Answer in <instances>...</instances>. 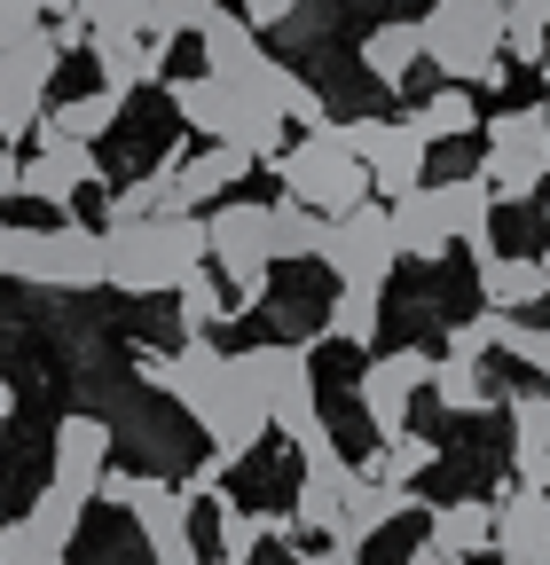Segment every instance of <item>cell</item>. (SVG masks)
<instances>
[{"label": "cell", "mask_w": 550, "mask_h": 565, "mask_svg": "<svg viewBox=\"0 0 550 565\" xmlns=\"http://www.w3.org/2000/svg\"><path fill=\"white\" fill-rule=\"evenodd\" d=\"M87 55H95V71H103V87H110V95H134V87L166 79V47L134 32V0H126L110 24L87 32Z\"/></svg>", "instance_id": "12"}, {"label": "cell", "mask_w": 550, "mask_h": 565, "mask_svg": "<svg viewBox=\"0 0 550 565\" xmlns=\"http://www.w3.org/2000/svg\"><path fill=\"white\" fill-rule=\"evenodd\" d=\"M441 463V448L425 440V433H393L378 456H370V471L362 479H385V487H409V479H417V471H433Z\"/></svg>", "instance_id": "34"}, {"label": "cell", "mask_w": 550, "mask_h": 565, "mask_svg": "<svg viewBox=\"0 0 550 565\" xmlns=\"http://www.w3.org/2000/svg\"><path fill=\"white\" fill-rule=\"evenodd\" d=\"M504 63H550V0H504Z\"/></svg>", "instance_id": "28"}, {"label": "cell", "mask_w": 550, "mask_h": 565, "mask_svg": "<svg viewBox=\"0 0 550 565\" xmlns=\"http://www.w3.org/2000/svg\"><path fill=\"white\" fill-rule=\"evenodd\" d=\"M134 377L142 385H158L166 401H181V416L197 424L204 408H213V393H221V377H229V353L213 345V338H181V353H134Z\"/></svg>", "instance_id": "11"}, {"label": "cell", "mask_w": 550, "mask_h": 565, "mask_svg": "<svg viewBox=\"0 0 550 565\" xmlns=\"http://www.w3.org/2000/svg\"><path fill=\"white\" fill-rule=\"evenodd\" d=\"M275 173H284V196L307 204L315 221H347L355 204H370V173L355 166V150H347L338 126H315L307 141H292V150L275 158Z\"/></svg>", "instance_id": "3"}, {"label": "cell", "mask_w": 550, "mask_h": 565, "mask_svg": "<svg viewBox=\"0 0 550 565\" xmlns=\"http://www.w3.org/2000/svg\"><path fill=\"white\" fill-rule=\"evenodd\" d=\"M425 63L448 87H504V0H433L417 17Z\"/></svg>", "instance_id": "2"}, {"label": "cell", "mask_w": 550, "mask_h": 565, "mask_svg": "<svg viewBox=\"0 0 550 565\" xmlns=\"http://www.w3.org/2000/svg\"><path fill=\"white\" fill-rule=\"evenodd\" d=\"M0 565H63V550H47L24 519H9L0 526Z\"/></svg>", "instance_id": "39"}, {"label": "cell", "mask_w": 550, "mask_h": 565, "mask_svg": "<svg viewBox=\"0 0 550 565\" xmlns=\"http://www.w3.org/2000/svg\"><path fill=\"white\" fill-rule=\"evenodd\" d=\"M378 322H385V291H338L322 307V338L338 345H378Z\"/></svg>", "instance_id": "31"}, {"label": "cell", "mask_w": 550, "mask_h": 565, "mask_svg": "<svg viewBox=\"0 0 550 565\" xmlns=\"http://www.w3.org/2000/svg\"><path fill=\"white\" fill-rule=\"evenodd\" d=\"M173 110H181L189 134H204V150H213V141H229V87H221V79H204V71L173 79Z\"/></svg>", "instance_id": "27"}, {"label": "cell", "mask_w": 550, "mask_h": 565, "mask_svg": "<svg viewBox=\"0 0 550 565\" xmlns=\"http://www.w3.org/2000/svg\"><path fill=\"white\" fill-rule=\"evenodd\" d=\"M55 40H47V24L32 32V40H17V47H0V150H17L24 134H40V118H47V79H55Z\"/></svg>", "instance_id": "9"}, {"label": "cell", "mask_w": 550, "mask_h": 565, "mask_svg": "<svg viewBox=\"0 0 550 565\" xmlns=\"http://www.w3.org/2000/svg\"><path fill=\"white\" fill-rule=\"evenodd\" d=\"M80 189H103V166L80 141H40L17 173V196H32V204H80Z\"/></svg>", "instance_id": "13"}, {"label": "cell", "mask_w": 550, "mask_h": 565, "mask_svg": "<svg viewBox=\"0 0 550 565\" xmlns=\"http://www.w3.org/2000/svg\"><path fill=\"white\" fill-rule=\"evenodd\" d=\"M181 322H189V338H204L213 322H229V291L213 282V267H197V275L181 282Z\"/></svg>", "instance_id": "35"}, {"label": "cell", "mask_w": 550, "mask_h": 565, "mask_svg": "<svg viewBox=\"0 0 550 565\" xmlns=\"http://www.w3.org/2000/svg\"><path fill=\"white\" fill-rule=\"evenodd\" d=\"M441 189V212H448V236L456 244H496L488 236V221H496V196H488V181H479V173H456V181H433Z\"/></svg>", "instance_id": "26"}, {"label": "cell", "mask_w": 550, "mask_h": 565, "mask_svg": "<svg viewBox=\"0 0 550 565\" xmlns=\"http://www.w3.org/2000/svg\"><path fill=\"white\" fill-rule=\"evenodd\" d=\"M103 503H118L134 526H142V542H150V557L158 565H204L197 557V534H189V487H173V479H158V471H103Z\"/></svg>", "instance_id": "4"}, {"label": "cell", "mask_w": 550, "mask_h": 565, "mask_svg": "<svg viewBox=\"0 0 550 565\" xmlns=\"http://www.w3.org/2000/svg\"><path fill=\"white\" fill-rule=\"evenodd\" d=\"M496 330H504V315L456 322V330H448V362H488V353H496Z\"/></svg>", "instance_id": "38"}, {"label": "cell", "mask_w": 550, "mask_h": 565, "mask_svg": "<svg viewBox=\"0 0 550 565\" xmlns=\"http://www.w3.org/2000/svg\"><path fill=\"white\" fill-rule=\"evenodd\" d=\"M511 471L519 487L550 494V393H511Z\"/></svg>", "instance_id": "18"}, {"label": "cell", "mask_w": 550, "mask_h": 565, "mask_svg": "<svg viewBox=\"0 0 550 565\" xmlns=\"http://www.w3.org/2000/svg\"><path fill=\"white\" fill-rule=\"evenodd\" d=\"M284 118H292V126H307V134H315V126H330V103H322V87L292 79V95H284Z\"/></svg>", "instance_id": "40"}, {"label": "cell", "mask_w": 550, "mask_h": 565, "mask_svg": "<svg viewBox=\"0 0 550 565\" xmlns=\"http://www.w3.org/2000/svg\"><path fill=\"white\" fill-rule=\"evenodd\" d=\"M542 118H550V87H542Z\"/></svg>", "instance_id": "46"}, {"label": "cell", "mask_w": 550, "mask_h": 565, "mask_svg": "<svg viewBox=\"0 0 550 565\" xmlns=\"http://www.w3.org/2000/svg\"><path fill=\"white\" fill-rule=\"evenodd\" d=\"M158 173H166V189H173V212H197V204L229 196V189L252 173V158H244V150H229V141H213V150H197V158L166 150V158H158Z\"/></svg>", "instance_id": "14"}, {"label": "cell", "mask_w": 550, "mask_h": 565, "mask_svg": "<svg viewBox=\"0 0 550 565\" xmlns=\"http://www.w3.org/2000/svg\"><path fill=\"white\" fill-rule=\"evenodd\" d=\"M393 212V252L401 259H448V212H441V189L425 181L417 196H401V204H385Z\"/></svg>", "instance_id": "20"}, {"label": "cell", "mask_w": 550, "mask_h": 565, "mask_svg": "<svg viewBox=\"0 0 550 565\" xmlns=\"http://www.w3.org/2000/svg\"><path fill=\"white\" fill-rule=\"evenodd\" d=\"M425 542H441L448 557H488L496 550V503H479V494H456V503H433V534Z\"/></svg>", "instance_id": "21"}, {"label": "cell", "mask_w": 550, "mask_h": 565, "mask_svg": "<svg viewBox=\"0 0 550 565\" xmlns=\"http://www.w3.org/2000/svg\"><path fill=\"white\" fill-rule=\"evenodd\" d=\"M409 565H464V557H448L441 542H417V550H409Z\"/></svg>", "instance_id": "42"}, {"label": "cell", "mask_w": 550, "mask_h": 565, "mask_svg": "<svg viewBox=\"0 0 550 565\" xmlns=\"http://www.w3.org/2000/svg\"><path fill=\"white\" fill-rule=\"evenodd\" d=\"M17 282L32 291H95L103 282V236L63 221V228H17V259H9Z\"/></svg>", "instance_id": "6"}, {"label": "cell", "mask_w": 550, "mask_h": 565, "mask_svg": "<svg viewBox=\"0 0 550 565\" xmlns=\"http://www.w3.org/2000/svg\"><path fill=\"white\" fill-rule=\"evenodd\" d=\"M496 353H511V362H527L535 377H550V330H542V322H519V315H504V330H496Z\"/></svg>", "instance_id": "36"}, {"label": "cell", "mask_w": 550, "mask_h": 565, "mask_svg": "<svg viewBox=\"0 0 550 565\" xmlns=\"http://www.w3.org/2000/svg\"><path fill=\"white\" fill-rule=\"evenodd\" d=\"M221 17V0H134V32H142V40H181V32H204V24H213Z\"/></svg>", "instance_id": "29"}, {"label": "cell", "mask_w": 550, "mask_h": 565, "mask_svg": "<svg viewBox=\"0 0 550 565\" xmlns=\"http://www.w3.org/2000/svg\"><path fill=\"white\" fill-rule=\"evenodd\" d=\"M9 408H17V385H9V377H0V416H9Z\"/></svg>", "instance_id": "45"}, {"label": "cell", "mask_w": 550, "mask_h": 565, "mask_svg": "<svg viewBox=\"0 0 550 565\" xmlns=\"http://www.w3.org/2000/svg\"><path fill=\"white\" fill-rule=\"evenodd\" d=\"M158 212H173L166 173H142V181H126V189L110 196V221H158Z\"/></svg>", "instance_id": "37"}, {"label": "cell", "mask_w": 550, "mask_h": 565, "mask_svg": "<svg viewBox=\"0 0 550 565\" xmlns=\"http://www.w3.org/2000/svg\"><path fill=\"white\" fill-rule=\"evenodd\" d=\"M103 471H110V424L103 416H63L55 424V479L47 487H63V494H87L103 487Z\"/></svg>", "instance_id": "15"}, {"label": "cell", "mask_w": 550, "mask_h": 565, "mask_svg": "<svg viewBox=\"0 0 550 565\" xmlns=\"http://www.w3.org/2000/svg\"><path fill=\"white\" fill-rule=\"evenodd\" d=\"M322 267L338 275V291H385L401 252H393V212L385 204H355L347 221H330Z\"/></svg>", "instance_id": "7"}, {"label": "cell", "mask_w": 550, "mask_h": 565, "mask_svg": "<svg viewBox=\"0 0 550 565\" xmlns=\"http://www.w3.org/2000/svg\"><path fill=\"white\" fill-rule=\"evenodd\" d=\"M338 134H347L355 166L370 173V196L378 204H401V196L425 189V141L409 134L401 118H355V126H338Z\"/></svg>", "instance_id": "8"}, {"label": "cell", "mask_w": 550, "mask_h": 565, "mask_svg": "<svg viewBox=\"0 0 550 565\" xmlns=\"http://www.w3.org/2000/svg\"><path fill=\"white\" fill-rule=\"evenodd\" d=\"M496 557L504 565H550V494L519 487L496 503Z\"/></svg>", "instance_id": "16"}, {"label": "cell", "mask_w": 550, "mask_h": 565, "mask_svg": "<svg viewBox=\"0 0 550 565\" xmlns=\"http://www.w3.org/2000/svg\"><path fill=\"white\" fill-rule=\"evenodd\" d=\"M542 71H550V63H542Z\"/></svg>", "instance_id": "47"}, {"label": "cell", "mask_w": 550, "mask_h": 565, "mask_svg": "<svg viewBox=\"0 0 550 565\" xmlns=\"http://www.w3.org/2000/svg\"><path fill=\"white\" fill-rule=\"evenodd\" d=\"M355 463L347 456H330V463H307V479H299V526L307 534H322V542H338V519H347V494H355Z\"/></svg>", "instance_id": "19"}, {"label": "cell", "mask_w": 550, "mask_h": 565, "mask_svg": "<svg viewBox=\"0 0 550 565\" xmlns=\"http://www.w3.org/2000/svg\"><path fill=\"white\" fill-rule=\"evenodd\" d=\"M9 259H17V228L0 221V275H9Z\"/></svg>", "instance_id": "44"}, {"label": "cell", "mask_w": 550, "mask_h": 565, "mask_svg": "<svg viewBox=\"0 0 550 565\" xmlns=\"http://www.w3.org/2000/svg\"><path fill=\"white\" fill-rule=\"evenodd\" d=\"M417 63H425L417 24H401V17H393V24H370V32H362V71H370L378 87H393V95H401L409 79H417Z\"/></svg>", "instance_id": "24"}, {"label": "cell", "mask_w": 550, "mask_h": 565, "mask_svg": "<svg viewBox=\"0 0 550 565\" xmlns=\"http://www.w3.org/2000/svg\"><path fill=\"white\" fill-rule=\"evenodd\" d=\"M479 134H488V158H479L488 196H496V204H527V196L550 181V118H542V103L496 110Z\"/></svg>", "instance_id": "5"}, {"label": "cell", "mask_w": 550, "mask_h": 565, "mask_svg": "<svg viewBox=\"0 0 550 565\" xmlns=\"http://www.w3.org/2000/svg\"><path fill=\"white\" fill-rule=\"evenodd\" d=\"M472 259H479V299H488V315H527L550 291V267L542 259H511L496 244H479Z\"/></svg>", "instance_id": "17"}, {"label": "cell", "mask_w": 550, "mask_h": 565, "mask_svg": "<svg viewBox=\"0 0 550 565\" xmlns=\"http://www.w3.org/2000/svg\"><path fill=\"white\" fill-rule=\"evenodd\" d=\"M118 110H126V95H110V87L72 95V103H55V110L40 118V134H32V141H80V150H95V141L118 126Z\"/></svg>", "instance_id": "23"}, {"label": "cell", "mask_w": 550, "mask_h": 565, "mask_svg": "<svg viewBox=\"0 0 550 565\" xmlns=\"http://www.w3.org/2000/svg\"><path fill=\"white\" fill-rule=\"evenodd\" d=\"M409 134L425 141H456V134H479V103H472V87H433L425 103H409V118H401Z\"/></svg>", "instance_id": "25"}, {"label": "cell", "mask_w": 550, "mask_h": 565, "mask_svg": "<svg viewBox=\"0 0 550 565\" xmlns=\"http://www.w3.org/2000/svg\"><path fill=\"white\" fill-rule=\"evenodd\" d=\"M299 9H307V0H244V9H236V17H244L252 32H284V24H292Z\"/></svg>", "instance_id": "41"}, {"label": "cell", "mask_w": 550, "mask_h": 565, "mask_svg": "<svg viewBox=\"0 0 550 565\" xmlns=\"http://www.w3.org/2000/svg\"><path fill=\"white\" fill-rule=\"evenodd\" d=\"M417 511V494L409 487H385V479H355V494H347V519H338V542L347 550H362L370 534H385L393 519H409Z\"/></svg>", "instance_id": "22"}, {"label": "cell", "mask_w": 550, "mask_h": 565, "mask_svg": "<svg viewBox=\"0 0 550 565\" xmlns=\"http://www.w3.org/2000/svg\"><path fill=\"white\" fill-rule=\"evenodd\" d=\"M267 221H275V267H284V259H322V244H330V221H315L307 204L275 196V204H267Z\"/></svg>", "instance_id": "30"}, {"label": "cell", "mask_w": 550, "mask_h": 565, "mask_svg": "<svg viewBox=\"0 0 550 565\" xmlns=\"http://www.w3.org/2000/svg\"><path fill=\"white\" fill-rule=\"evenodd\" d=\"M425 385H433V353H425V345L370 353V370H362V385H355V401H362V416H370V433H378V440L409 433V401H417Z\"/></svg>", "instance_id": "10"}, {"label": "cell", "mask_w": 550, "mask_h": 565, "mask_svg": "<svg viewBox=\"0 0 550 565\" xmlns=\"http://www.w3.org/2000/svg\"><path fill=\"white\" fill-rule=\"evenodd\" d=\"M433 393H441V408H448V416H488V408H496L488 370H479V362H448V353L433 362Z\"/></svg>", "instance_id": "32"}, {"label": "cell", "mask_w": 550, "mask_h": 565, "mask_svg": "<svg viewBox=\"0 0 550 565\" xmlns=\"http://www.w3.org/2000/svg\"><path fill=\"white\" fill-rule=\"evenodd\" d=\"M24 526H32L47 550H72L80 526H87V503H80V494H63V487H40V503L24 511Z\"/></svg>", "instance_id": "33"}, {"label": "cell", "mask_w": 550, "mask_h": 565, "mask_svg": "<svg viewBox=\"0 0 550 565\" xmlns=\"http://www.w3.org/2000/svg\"><path fill=\"white\" fill-rule=\"evenodd\" d=\"M197 267H213L197 212H158V221H110L103 236V282H118L126 299L181 291Z\"/></svg>", "instance_id": "1"}, {"label": "cell", "mask_w": 550, "mask_h": 565, "mask_svg": "<svg viewBox=\"0 0 550 565\" xmlns=\"http://www.w3.org/2000/svg\"><path fill=\"white\" fill-rule=\"evenodd\" d=\"M17 173H24V158H17V150H0V196H17Z\"/></svg>", "instance_id": "43"}]
</instances>
